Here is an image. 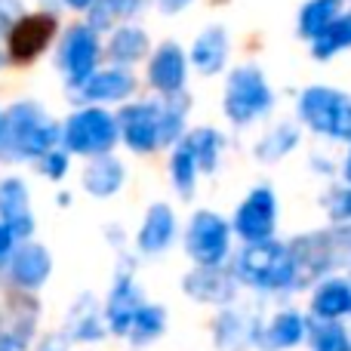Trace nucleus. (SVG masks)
I'll return each instance as SVG.
<instances>
[{"mask_svg": "<svg viewBox=\"0 0 351 351\" xmlns=\"http://www.w3.org/2000/svg\"><path fill=\"white\" fill-rule=\"evenodd\" d=\"M148 6V0H96L90 10V28L102 31L108 28L114 19H133L136 12H142Z\"/></svg>", "mask_w": 351, "mask_h": 351, "instance_id": "30", "label": "nucleus"}, {"mask_svg": "<svg viewBox=\"0 0 351 351\" xmlns=\"http://www.w3.org/2000/svg\"><path fill=\"white\" fill-rule=\"evenodd\" d=\"M274 105V93L268 86L265 74L256 65H241L228 74L225 84V114L231 123L247 127V123L259 121L262 114H268Z\"/></svg>", "mask_w": 351, "mask_h": 351, "instance_id": "4", "label": "nucleus"}, {"mask_svg": "<svg viewBox=\"0 0 351 351\" xmlns=\"http://www.w3.org/2000/svg\"><path fill=\"white\" fill-rule=\"evenodd\" d=\"M342 16V0H308L299 12V34L317 40Z\"/></svg>", "mask_w": 351, "mask_h": 351, "instance_id": "25", "label": "nucleus"}, {"mask_svg": "<svg viewBox=\"0 0 351 351\" xmlns=\"http://www.w3.org/2000/svg\"><path fill=\"white\" fill-rule=\"evenodd\" d=\"M123 179H127V170L117 158H96L90 160V167L84 170V191L90 197H114L121 191Z\"/></svg>", "mask_w": 351, "mask_h": 351, "instance_id": "23", "label": "nucleus"}, {"mask_svg": "<svg viewBox=\"0 0 351 351\" xmlns=\"http://www.w3.org/2000/svg\"><path fill=\"white\" fill-rule=\"evenodd\" d=\"M188 148L194 152V158H197V167L200 173H213L219 167V154H222V133L213 127H197L191 130V133L185 136Z\"/></svg>", "mask_w": 351, "mask_h": 351, "instance_id": "27", "label": "nucleus"}, {"mask_svg": "<svg viewBox=\"0 0 351 351\" xmlns=\"http://www.w3.org/2000/svg\"><path fill=\"white\" fill-rule=\"evenodd\" d=\"M121 139L130 152L152 154L160 148V102H130L117 114Z\"/></svg>", "mask_w": 351, "mask_h": 351, "instance_id": "9", "label": "nucleus"}, {"mask_svg": "<svg viewBox=\"0 0 351 351\" xmlns=\"http://www.w3.org/2000/svg\"><path fill=\"white\" fill-rule=\"evenodd\" d=\"M185 96H170L160 102V145H179L182 133H185Z\"/></svg>", "mask_w": 351, "mask_h": 351, "instance_id": "31", "label": "nucleus"}, {"mask_svg": "<svg viewBox=\"0 0 351 351\" xmlns=\"http://www.w3.org/2000/svg\"><path fill=\"white\" fill-rule=\"evenodd\" d=\"M182 290H185L188 299H194L200 305L225 308L237 296V278L225 268H194L182 278Z\"/></svg>", "mask_w": 351, "mask_h": 351, "instance_id": "14", "label": "nucleus"}, {"mask_svg": "<svg viewBox=\"0 0 351 351\" xmlns=\"http://www.w3.org/2000/svg\"><path fill=\"white\" fill-rule=\"evenodd\" d=\"M105 53L117 68L133 65L148 53V34L142 28H136V25H121V28H114Z\"/></svg>", "mask_w": 351, "mask_h": 351, "instance_id": "24", "label": "nucleus"}, {"mask_svg": "<svg viewBox=\"0 0 351 351\" xmlns=\"http://www.w3.org/2000/svg\"><path fill=\"white\" fill-rule=\"evenodd\" d=\"M0 222L19 237L28 241L34 231V213H31V194L19 176L0 179Z\"/></svg>", "mask_w": 351, "mask_h": 351, "instance_id": "15", "label": "nucleus"}, {"mask_svg": "<svg viewBox=\"0 0 351 351\" xmlns=\"http://www.w3.org/2000/svg\"><path fill=\"white\" fill-rule=\"evenodd\" d=\"M136 90V77L127 71V68H105V71H96L93 74V80L80 90V96L86 99V102H127L130 96H133Z\"/></svg>", "mask_w": 351, "mask_h": 351, "instance_id": "21", "label": "nucleus"}, {"mask_svg": "<svg viewBox=\"0 0 351 351\" xmlns=\"http://www.w3.org/2000/svg\"><path fill=\"white\" fill-rule=\"evenodd\" d=\"M346 179L351 182V152H348V160H346Z\"/></svg>", "mask_w": 351, "mask_h": 351, "instance_id": "40", "label": "nucleus"}, {"mask_svg": "<svg viewBox=\"0 0 351 351\" xmlns=\"http://www.w3.org/2000/svg\"><path fill=\"white\" fill-rule=\"evenodd\" d=\"M191 0H160V6H164L167 12H176V10H182V6H188Z\"/></svg>", "mask_w": 351, "mask_h": 351, "instance_id": "38", "label": "nucleus"}, {"mask_svg": "<svg viewBox=\"0 0 351 351\" xmlns=\"http://www.w3.org/2000/svg\"><path fill=\"white\" fill-rule=\"evenodd\" d=\"M65 336L71 342H102L108 336V324H105V308H99L93 296H80L71 305L65 321Z\"/></svg>", "mask_w": 351, "mask_h": 351, "instance_id": "20", "label": "nucleus"}, {"mask_svg": "<svg viewBox=\"0 0 351 351\" xmlns=\"http://www.w3.org/2000/svg\"><path fill=\"white\" fill-rule=\"evenodd\" d=\"M6 274H10L12 287H19L22 293H34V290H40L49 280V274H53V256H49V250L40 247V243L22 241L16 247V253H12L10 265H6Z\"/></svg>", "mask_w": 351, "mask_h": 351, "instance_id": "13", "label": "nucleus"}, {"mask_svg": "<svg viewBox=\"0 0 351 351\" xmlns=\"http://www.w3.org/2000/svg\"><path fill=\"white\" fill-rule=\"evenodd\" d=\"M262 321L243 315V311L225 308L222 315L213 324V342L222 351H243V348H256V336H259Z\"/></svg>", "mask_w": 351, "mask_h": 351, "instance_id": "18", "label": "nucleus"}, {"mask_svg": "<svg viewBox=\"0 0 351 351\" xmlns=\"http://www.w3.org/2000/svg\"><path fill=\"white\" fill-rule=\"evenodd\" d=\"M342 49H351V12H342L317 40H311L315 59H333Z\"/></svg>", "mask_w": 351, "mask_h": 351, "instance_id": "29", "label": "nucleus"}, {"mask_svg": "<svg viewBox=\"0 0 351 351\" xmlns=\"http://www.w3.org/2000/svg\"><path fill=\"white\" fill-rule=\"evenodd\" d=\"M62 3H68L71 10H93V3H96V0H62Z\"/></svg>", "mask_w": 351, "mask_h": 351, "instance_id": "39", "label": "nucleus"}, {"mask_svg": "<svg viewBox=\"0 0 351 351\" xmlns=\"http://www.w3.org/2000/svg\"><path fill=\"white\" fill-rule=\"evenodd\" d=\"M299 117L315 133L351 142V99L333 86H308L299 96Z\"/></svg>", "mask_w": 351, "mask_h": 351, "instance_id": "5", "label": "nucleus"}, {"mask_svg": "<svg viewBox=\"0 0 351 351\" xmlns=\"http://www.w3.org/2000/svg\"><path fill=\"white\" fill-rule=\"evenodd\" d=\"M311 321L324 324H342L351 317V278H324L321 284H315L311 293Z\"/></svg>", "mask_w": 351, "mask_h": 351, "instance_id": "17", "label": "nucleus"}, {"mask_svg": "<svg viewBox=\"0 0 351 351\" xmlns=\"http://www.w3.org/2000/svg\"><path fill=\"white\" fill-rule=\"evenodd\" d=\"M231 228L237 231L243 243H265L274 241V228H278V200L268 185H259L243 197V204L234 210V222Z\"/></svg>", "mask_w": 351, "mask_h": 351, "instance_id": "8", "label": "nucleus"}, {"mask_svg": "<svg viewBox=\"0 0 351 351\" xmlns=\"http://www.w3.org/2000/svg\"><path fill=\"white\" fill-rule=\"evenodd\" d=\"M117 117L111 111L99 108V105H86V108L74 111L62 127V145L65 152L80 154V158H105L111 148L117 145Z\"/></svg>", "mask_w": 351, "mask_h": 351, "instance_id": "3", "label": "nucleus"}, {"mask_svg": "<svg viewBox=\"0 0 351 351\" xmlns=\"http://www.w3.org/2000/svg\"><path fill=\"white\" fill-rule=\"evenodd\" d=\"M327 206H330V216H333L336 222H351V188L333 191L327 200Z\"/></svg>", "mask_w": 351, "mask_h": 351, "instance_id": "35", "label": "nucleus"}, {"mask_svg": "<svg viewBox=\"0 0 351 351\" xmlns=\"http://www.w3.org/2000/svg\"><path fill=\"white\" fill-rule=\"evenodd\" d=\"M142 305H145L142 287L136 284V278L130 271H121L114 278V284H111L108 299H105V324H108V333L127 339L130 330H133L136 315L142 311Z\"/></svg>", "mask_w": 351, "mask_h": 351, "instance_id": "10", "label": "nucleus"}, {"mask_svg": "<svg viewBox=\"0 0 351 351\" xmlns=\"http://www.w3.org/2000/svg\"><path fill=\"white\" fill-rule=\"evenodd\" d=\"M37 164H40L37 170L47 176V179H62V176H68V152L65 148H56V152H49Z\"/></svg>", "mask_w": 351, "mask_h": 351, "instance_id": "34", "label": "nucleus"}, {"mask_svg": "<svg viewBox=\"0 0 351 351\" xmlns=\"http://www.w3.org/2000/svg\"><path fill=\"white\" fill-rule=\"evenodd\" d=\"M231 274L237 278V284L259 293H293L302 287L296 256H293V250L287 243L278 241L243 247L234 256Z\"/></svg>", "mask_w": 351, "mask_h": 351, "instance_id": "2", "label": "nucleus"}, {"mask_svg": "<svg viewBox=\"0 0 351 351\" xmlns=\"http://www.w3.org/2000/svg\"><path fill=\"white\" fill-rule=\"evenodd\" d=\"M308 348L311 351H351V330L346 324L311 321Z\"/></svg>", "mask_w": 351, "mask_h": 351, "instance_id": "32", "label": "nucleus"}, {"mask_svg": "<svg viewBox=\"0 0 351 351\" xmlns=\"http://www.w3.org/2000/svg\"><path fill=\"white\" fill-rule=\"evenodd\" d=\"M176 237V213L167 204H152L145 213V222L139 225V234H136V247L145 256H158L164 253Z\"/></svg>", "mask_w": 351, "mask_h": 351, "instance_id": "19", "label": "nucleus"}, {"mask_svg": "<svg viewBox=\"0 0 351 351\" xmlns=\"http://www.w3.org/2000/svg\"><path fill=\"white\" fill-rule=\"evenodd\" d=\"M19 243H22V241H19V237L12 234L3 222H0V268L10 265V259H12V253H16Z\"/></svg>", "mask_w": 351, "mask_h": 351, "instance_id": "36", "label": "nucleus"}, {"mask_svg": "<svg viewBox=\"0 0 351 351\" xmlns=\"http://www.w3.org/2000/svg\"><path fill=\"white\" fill-rule=\"evenodd\" d=\"M68 346H71V339L65 333H47L43 339H37L34 351H68Z\"/></svg>", "mask_w": 351, "mask_h": 351, "instance_id": "37", "label": "nucleus"}, {"mask_svg": "<svg viewBox=\"0 0 351 351\" xmlns=\"http://www.w3.org/2000/svg\"><path fill=\"white\" fill-rule=\"evenodd\" d=\"M311 321L296 308H284L262 321L259 336H256V348L259 351H290L308 342Z\"/></svg>", "mask_w": 351, "mask_h": 351, "instance_id": "12", "label": "nucleus"}, {"mask_svg": "<svg viewBox=\"0 0 351 351\" xmlns=\"http://www.w3.org/2000/svg\"><path fill=\"white\" fill-rule=\"evenodd\" d=\"M225 59H228V34H225V28L222 25L204 28L191 47V65L200 74H216L225 68Z\"/></svg>", "mask_w": 351, "mask_h": 351, "instance_id": "22", "label": "nucleus"}, {"mask_svg": "<svg viewBox=\"0 0 351 351\" xmlns=\"http://www.w3.org/2000/svg\"><path fill=\"white\" fill-rule=\"evenodd\" d=\"M197 158H194V152L188 148V142L182 139L179 145L173 148V158H170V176H173V185L176 191L182 194V197H191L194 194V182H197Z\"/></svg>", "mask_w": 351, "mask_h": 351, "instance_id": "28", "label": "nucleus"}, {"mask_svg": "<svg viewBox=\"0 0 351 351\" xmlns=\"http://www.w3.org/2000/svg\"><path fill=\"white\" fill-rule=\"evenodd\" d=\"M99 56H102L99 31H93L90 25H71V28L62 34V43H59L62 77H65L71 86L84 90V86L93 80V74H96Z\"/></svg>", "mask_w": 351, "mask_h": 351, "instance_id": "7", "label": "nucleus"}, {"mask_svg": "<svg viewBox=\"0 0 351 351\" xmlns=\"http://www.w3.org/2000/svg\"><path fill=\"white\" fill-rule=\"evenodd\" d=\"M299 142V130L293 123H280L271 133L262 136V142L256 145V158L259 160H280L284 154H290Z\"/></svg>", "mask_w": 351, "mask_h": 351, "instance_id": "33", "label": "nucleus"}, {"mask_svg": "<svg viewBox=\"0 0 351 351\" xmlns=\"http://www.w3.org/2000/svg\"><path fill=\"white\" fill-rule=\"evenodd\" d=\"M188 77V59L173 40L160 43L154 49L152 62H148V84L160 93L164 99L170 96H182V86Z\"/></svg>", "mask_w": 351, "mask_h": 351, "instance_id": "16", "label": "nucleus"}, {"mask_svg": "<svg viewBox=\"0 0 351 351\" xmlns=\"http://www.w3.org/2000/svg\"><path fill=\"white\" fill-rule=\"evenodd\" d=\"M56 34V16L49 12H34V16H22L12 31L6 34V56L12 62H34L43 49L49 47Z\"/></svg>", "mask_w": 351, "mask_h": 351, "instance_id": "11", "label": "nucleus"}, {"mask_svg": "<svg viewBox=\"0 0 351 351\" xmlns=\"http://www.w3.org/2000/svg\"><path fill=\"white\" fill-rule=\"evenodd\" d=\"M164 333H167V308H160V305H154V302H145L142 311L136 315L133 330H130L127 339H130V346L145 348V346H152V342H158Z\"/></svg>", "mask_w": 351, "mask_h": 351, "instance_id": "26", "label": "nucleus"}, {"mask_svg": "<svg viewBox=\"0 0 351 351\" xmlns=\"http://www.w3.org/2000/svg\"><path fill=\"white\" fill-rule=\"evenodd\" d=\"M231 225L210 210H200L191 216L185 228V250L197 268H222L231 253Z\"/></svg>", "mask_w": 351, "mask_h": 351, "instance_id": "6", "label": "nucleus"}, {"mask_svg": "<svg viewBox=\"0 0 351 351\" xmlns=\"http://www.w3.org/2000/svg\"><path fill=\"white\" fill-rule=\"evenodd\" d=\"M62 145V127L47 117L37 102H16L0 117V158L40 160Z\"/></svg>", "mask_w": 351, "mask_h": 351, "instance_id": "1", "label": "nucleus"}]
</instances>
